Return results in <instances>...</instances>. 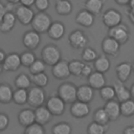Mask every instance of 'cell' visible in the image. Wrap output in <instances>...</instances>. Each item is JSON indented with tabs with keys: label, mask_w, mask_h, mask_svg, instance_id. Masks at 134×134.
<instances>
[{
	"label": "cell",
	"mask_w": 134,
	"mask_h": 134,
	"mask_svg": "<svg viewBox=\"0 0 134 134\" xmlns=\"http://www.w3.org/2000/svg\"><path fill=\"white\" fill-rule=\"evenodd\" d=\"M132 69H133V73H134V62L132 63Z\"/></svg>",
	"instance_id": "55"
},
{
	"label": "cell",
	"mask_w": 134,
	"mask_h": 134,
	"mask_svg": "<svg viewBox=\"0 0 134 134\" xmlns=\"http://www.w3.org/2000/svg\"><path fill=\"white\" fill-rule=\"evenodd\" d=\"M52 75L58 80H65L71 75L69 70V62L65 60H60L58 63H55L51 68Z\"/></svg>",
	"instance_id": "10"
},
{
	"label": "cell",
	"mask_w": 134,
	"mask_h": 134,
	"mask_svg": "<svg viewBox=\"0 0 134 134\" xmlns=\"http://www.w3.org/2000/svg\"><path fill=\"white\" fill-rule=\"evenodd\" d=\"M20 58H21V65H23L25 67H29L35 62V60L37 59L36 54L32 51H30V50L24 51L23 53H21Z\"/></svg>",
	"instance_id": "41"
},
{
	"label": "cell",
	"mask_w": 134,
	"mask_h": 134,
	"mask_svg": "<svg viewBox=\"0 0 134 134\" xmlns=\"http://www.w3.org/2000/svg\"><path fill=\"white\" fill-rule=\"evenodd\" d=\"M41 42V36L38 31L36 30H27L26 32H24L23 37H22V43L23 45L29 49V50H34L36 49Z\"/></svg>",
	"instance_id": "13"
},
{
	"label": "cell",
	"mask_w": 134,
	"mask_h": 134,
	"mask_svg": "<svg viewBox=\"0 0 134 134\" xmlns=\"http://www.w3.org/2000/svg\"><path fill=\"white\" fill-rule=\"evenodd\" d=\"M13 88L6 84L2 83L0 84V103L1 104H9L13 100Z\"/></svg>",
	"instance_id": "26"
},
{
	"label": "cell",
	"mask_w": 134,
	"mask_h": 134,
	"mask_svg": "<svg viewBox=\"0 0 134 134\" xmlns=\"http://www.w3.org/2000/svg\"><path fill=\"white\" fill-rule=\"evenodd\" d=\"M124 134H134V126H128L124 129Z\"/></svg>",
	"instance_id": "47"
},
{
	"label": "cell",
	"mask_w": 134,
	"mask_h": 134,
	"mask_svg": "<svg viewBox=\"0 0 134 134\" xmlns=\"http://www.w3.org/2000/svg\"><path fill=\"white\" fill-rule=\"evenodd\" d=\"M21 66V58L20 54L16 52H12L6 55L5 60L2 63V69L5 71H16Z\"/></svg>",
	"instance_id": "14"
},
{
	"label": "cell",
	"mask_w": 134,
	"mask_h": 134,
	"mask_svg": "<svg viewBox=\"0 0 134 134\" xmlns=\"http://www.w3.org/2000/svg\"><path fill=\"white\" fill-rule=\"evenodd\" d=\"M99 96L102 97V99L104 100H110V99H114L115 98V90L113 86H107L105 85L104 87H102L99 89Z\"/></svg>",
	"instance_id": "35"
},
{
	"label": "cell",
	"mask_w": 134,
	"mask_h": 134,
	"mask_svg": "<svg viewBox=\"0 0 134 134\" xmlns=\"http://www.w3.org/2000/svg\"><path fill=\"white\" fill-rule=\"evenodd\" d=\"M130 93H131V97L134 99V83L132 84V86L130 88Z\"/></svg>",
	"instance_id": "52"
},
{
	"label": "cell",
	"mask_w": 134,
	"mask_h": 134,
	"mask_svg": "<svg viewBox=\"0 0 134 134\" xmlns=\"http://www.w3.org/2000/svg\"><path fill=\"white\" fill-rule=\"evenodd\" d=\"M69 45L74 49H83L88 43V38L86 34L80 29L72 30L68 36Z\"/></svg>",
	"instance_id": "6"
},
{
	"label": "cell",
	"mask_w": 134,
	"mask_h": 134,
	"mask_svg": "<svg viewBox=\"0 0 134 134\" xmlns=\"http://www.w3.org/2000/svg\"><path fill=\"white\" fill-rule=\"evenodd\" d=\"M35 1L36 0H20V3L22 5H25V6H32L35 5Z\"/></svg>",
	"instance_id": "46"
},
{
	"label": "cell",
	"mask_w": 134,
	"mask_h": 134,
	"mask_svg": "<svg viewBox=\"0 0 134 134\" xmlns=\"http://www.w3.org/2000/svg\"><path fill=\"white\" fill-rule=\"evenodd\" d=\"M24 133L25 134H45V129L43 125L35 121L31 125L25 127Z\"/></svg>",
	"instance_id": "37"
},
{
	"label": "cell",
	"mask_w": 134,
	"mask_h": 134,
	"mask_svg": "<svg viewBox=\"0 0 134 134\" xmlns=\"http://www.w3.org/2000/svg\"><path fill=\"white\" fill-rule=\"evenodd\" d=\"M18 121L21 126L27 127L36 121L35 111L31 109H23L18 113Z\"/></svg>",
	"instance_id": "24"
},
{
	"label": "cell",
	"mask_w": 134,
	"mask_h": 134,
	"mask_svg": "<svg viewBox=\"0 0 134 134\" xmlns=\"http://www.w3.org/2000/svg\"><path fill=\"white\" fill-rule=\"evenodd\" d=\"M120 114L125 117H130L134 115V99H127L120 102Z\"/></svg>",
	"instance_id": "30"
},
{
	"label": "cell",
	"mask_w": 134,
	"mask_h": 134,
	"mask_svg": "<svg viewBox=\"0 0 134 134\" xmlns=\"http://www.w3.org/2000/svg\"><path fill=\"white\" fill-rule=\"evenodd\" d=\"M46 99L45 92L42 87L39 86H34L29 88L28 90V98H27V104L30 107L37 108L39 106H42Z\"/></svg>",
	"instance_id": "5"
},
{
	"label": "cell",
	"mask_w": 134,
	"mask_h": 134,
	"mask_svg": "<svg viewBox=\"0 0 134 134\" xmlns=\"http://www.w3.org/2000/svg\"><path fill=\"white\" fill-rule=\"evenodd\" d=\"M48 37L52 40H60L65 35V26L62 22L54 21L50 24L48 30H47Z\"/></svg>",
	"instance_id": "19"
},
{
	"label": "cell",
	"mask_w": 134,
	"mask_h": 134,
	"mask_svg": "<svg viewBox=\"0 0 134 134\" xmlns=\"http://www.w3.org/2000/svg\"><path fill=\"white\" fill-rule=\"evenodd\" d=\"M31 83L35 86H39V87H46L48 84V75L45 73V71L43 72H39L36 74H31Z\"/></svg>",
	"instance_id": "31"
},
{
	"label": "cell",
	"mask_w": 134,
	"mask_h": 134,
	"mask_svg": "<svg viewBox=\"0 0 134 134\" xmlns=\"http://www.w3.org/2000/svg\"><path fill=\"white\" fill-rule=\"evenodd\" d=\"M77 99L90 103L94 97V89L88 84V85H81L77 87V93H76Z\"/></svg>",
	"instance_id": "21"
},
{
	"label": "cell",
	"mask_w": 134,
	"mask_h": 134,
	"mask_svg": "<svg viewBox=\"0 0 134 134\" xmlns=\"http://www.w3.org/2000/svg\"><path fill=\"white\" fill-rule=\"evenodd\" d=\"M65 105L66 103L57 94L50 96L46 102V107L51 112L52 115L60 116L65 112Z\"/></svg>",
	"instance_id": "7"
},
{
	"label": "cell",
	"mask_w": 134,
	"mask_h": 134,
	"mask_svg": "<svg viewBox=\"0 0 134 134\" xmlns=\"http://www.w3.org/2000/svg\"><path fill=\"white\" fill-rule=\"evenodd\" d=\"M120 46L121 45L110 36L106 37L102 42V50L108 57H116L119 53Z\"/></svg>",
	"instance_id": "9"
},
{
	"label": "cell",
	"mask_w": 134,
	"mask_h": 134,
	"mask_svg": "<svg viewBox=\"0 0 134 134\" xmlns=\"http://www.w3.org/2000/svg\"><path fill=\"white\" fill-rule=\"evenodd\" d=\"M28 69H29L30 74H36V73H39V72H43L46 69V64L42 59L41 60L36 59L35 62L28 67Z\"/></svg>",
	"instance_id": "39"
},
{
	"label": "cell",
	"mask_w": 134,
	"mask_h": 134,
	"mask_svg": "<svg viewBox=\"0 0 134 134\" xmlns=\"http://www.w3.org/2000/svg\"><path fill=\"white\" fill-rule=\"evenodd\" d=\"M88 84L94 89L99 90L102 87L106 85V77L103 72L99 71H92V73L88 76Z\"/></svg>",
	"instance_id": "20"
},
{
	"label": "cell",
	"mask_w": 134,
	"mask_h": 134,
	"mask_svg": "<svg viewBox=\"0 0 134 134\" xmlns=\"http://www.w3.org/2000/svg\"><path fill=\"white\" fill-rule=\"evenodd\" d=\"M55 12L61 16L70 15L72 12V3L69 0H57L54 5Z\"/></svg>",
	"instance_id": "27"
},
{
	"label": "cell",
	"mask_w": 134,
	"mask_h": 134,
	"mask_svg": "<svg viewBox=\"0 0 134 134\" xmlns=\"http://www.w3.org/2000/svg\"><path fill=\"white\" fill-rule=\"evenodd\" d=\"M110 66H111V62H110V59L107 54H100L98 55L94 62H93V67L96 71H99V72H107L109 69H110Z\"/></svg>",
	"instance_id": "25"
},
{
	"label": "cell",
	"mask_w": 134,
	"mask_h": 134,
	"mask_svg": "<svg viewBox=\"0 0 134 134\" xmlns=\"http://www.w3.org/2000/svg\"><path fill=\"white\" fill-rule=\"evenodd\" d=\"M84 63L82 61H79V60H72L69 62V70H70V73L74 76H81V73H82V69L84 67Z\"/></svg>",
	"instance_id": "36"
},
{
	"label": "cell",
	"mask_w": 134,
	"mask_h": 134,
	"mask_svg": "<svg viewBox=\"0 0 134 134\" xmlns=\"http://www.w3.org/2000/svg\"><path fill=\"white\" fill-rule=\"evenodd\" d=\"M113 87H114V90H115V97L119 103L124 102V100H127L129 98H132L131 93H130V89H128L124 85V82H121L117 79L114 82Z\"/></svg>",
	"instance_id": "18"
},
{
	"label": "cell",
	"mask_w": 134,
	"mask_h": 134,
	"mask_svg": "<svg viewBox=\"0 0 134 134\" xmlns=\"http://www.w3.org/2000/svg\"><path fill=\"white\" fill-rule=\"evenodd\" d=\"M58 95L66 103V104H72L77 99L76 93H77V87L70 82L62 83L58 87Z\"/></svg>",
	"instance_id": "1"
},
{
	"label": "cell",
	"mask_w": 134,
	"mask_h": 134,
	"mask_svg": "<svg viewBox=\"0 0 134 134\" xmlns=\"http://www.w3.org/2000/svg\"><path fill=\"white\" fill-rule=\"evenodd\" d=\"M6 8H5V5L0 1V23H1V21H2V19H3V17H4V15L6 14Z\"/></svg>",
	"instance_id": "45"
},
{
	"label": "cell",
	"mask_w": 134,
	"mask_h": 134,
	"mask_svg": "<svg viewBox=\"0 0 134 134\" xmlns=\"http://www.w3.org/2000/svg\"><path fill=\"white\" fill-rule=\"evenodd\" d=\"M9 124L8 115L5 113H0V132L4 131Z\"/></svg>",
	"instance_id": "43"
},
{
	"label": "cell",
	"mask_w": 134,
	"mask_h": 134,
	"mask_svg": "<svg viewBox=\"0 0 134 134\" xmlns=\"http://www.w3.org/2000/svg\"><path fill=\"white\" fill-rule=\"evenodd\" d=\"M7 2H12L14 4H17V3H20V0H6Z\"/></svg>",
	"instance_id": "53"
},
{
	"label": "cell",
	"mask_w": 134,
	"mask_h": 134,
	"mask_svg": "<svg viewBox=\"0 0 134 134\" xmlns=\"http://www.w3.org/2000/svg\"><path fill=\"white\" fill-rule=\"evenodd\" d=\"M91 73H92V67L89 64H85L84 67H83V69H82L81 76L82 77H88Z\"/></svg>",
	"instance_id": "44"
},
{
	"label": "cell",
	"mask_w": 134,
	"mask_h": 134,
	"mask_svg": "<svg viewBox=\"0 0 134 134\" xmlns=\"http://www.w3.org/2000/svg\"><path fill=\"white\" fill-rule=\"evenodd\" d=\"M30 85H31V79L25 73H20L15 79V86L17 88L28 89L30 87Z\"/></svg>",
	"instance_id": "32"
},
{
	"label": "cell",
	"mask_w": 134,
	"mask_h": 134,
	"mask_svg": "<svg viewBox=\"0 0 134 134\" xmlns=\"http://www.w3.org/2000/svg\"><path fill=\"white\" fill-rule=\"evenodd\" d=\"M15 15H16V18L17 20L23 24V25H28L31 23L32 19H34V16H35V13L34 10L29 7V6H25V5H20L16 8L15 10Z\"/></svg>",
	"instance_id": "12"
},
{
	"label": "cell",
	"mask_w": 134,
	"mask_h": 134,
	"mask_svg": "<svg viewBox=\"0 0 134 134\" xmlns=\"http://www.w3.org/2000/svg\"><path fill=\"white\" fill-rule=\"evenodd\" d=\"M129 5H130V8H134V0H130Z\"/></svg>",
	"instance_id": "54"
},
{
	"label": "cell",
	"mask_w": 134,
	"mask_h": 134,
	"mask_svg": "<svg viewBox=\"0 0 134 134\" xmlns=\"http://www.w3.org/2000/svg\"><path fill=\"white\" fill-rule=\"evenodd\" d=\"M104 6V1L103 0H86L84 3V7L92 13L94 16L99 15Z\"/></svg>",
	"instance_id": "28"
},
{
	"label": "cell",
	"mask_w": 134,
	"mask_h": 134,
	"mask_svg": "<svg viewBox=\"0 0 134 134\" xmlns=\"http://www.w3.org/2000/svg\"><path fill=\"white\" fill-rule=\"evenodd\" d=\"M41 59L45 62L46 65L53 66L62 59V53L58 46L53 44H48L43 47L41 51Z\"/></svg>",
	"instance_id": "2"
},
{
	"label": "cell",
	"mask_w": 134,
	"mask_h": 134,
	"mask_svg": "<svg viewBox=\"0 0 134 134\" xmlns=\"http://www.w3.org/2000/svg\"><path fill=\"white\" fill-rule=\"evenodd\" d=\"M28 90L24 88H17L13 93V102L17 105H24L27 103Z\"/></svg>",
	"instance_id": "29"
},
{
	"label": "cell",
	"mask_w": 134,
	"mask_h": 134,
	"mask_svg": "<svg viewBox=\"0 0 134 134\" xmlns=\"http://www.w3.org/2000/svg\"><path fill=\"white\" fill-rule=\"evenodd\" d=\"M93 119H94V121L102 124V125H105V126H107V124L110 121L109 115L106 112L105 108H98L93 114Z\"/></svg>",
	"instance_id": "33"
},
{
	"label": "cell",
	"mask_w": 134,
	"mask_h": 134,
	"mask_svg": "<svg viewBox=\"0 0 134 134\" xmlns=\"http://www.w3.org/2000/svg\"><path fill=\"white\" fill-rule=\"evenodd\" d=\"M90 113L89 103H85L82 100L76 99L71 104L70 107V114L75 118H84L88 116Z\"/></svg>",
	"instance_id": "11"
},
{
	"label": "cell",
	"mask_w": 134,
	"mask_h": 134,
	"mask_svg": "<svg viewBox=\"0 0 134 134\" xmlns=\"http://www.w3.org/2000/svg\"><path fill=\"white\" fill-rule=\"evenodd\" d=\"M5 58H6L5 52H4L3 50H1V49H0V63H3V61L5 60Z\"/></svg>",
	"instance_id": "51"
},
{
	"label": "cell",
	"mask_w": 134,
	"mask_h": 134,
	"mask_svg": "<svg viewBox=\"0 0 134 134\" xmlns=\"http://www.w3.org/2000/svg\"><path fill=\"white\" fill-rule=\"evenodd\" d=\"M104 108L109 115L110 121L117 120L119 118V116L121 115L120 114V103L118 100H114V99L107 100Z\"/></svg>",
	"instance_id": "15"
},
{
	"label": "cell",
	"mask_w": 134,
	"mask_h": 134,
	"mask_svg": "<svg viewBox=\"0 0 134 134\" xmlns=\"http://www.w3.org/2000/svg\"><path fill=\"white\" fill-rule=\"evenodd\" d=\"M128 16H129V19L131 20V22L134 23V8H130V10L128 13Z\"/></svg>",
	"instance_id": "50"
},
{
	"label": "cell",
	"mask_w": 134,
	"mask_h": 134,
	"mask_svg": "<svg viewBox=\"0 0 134 134\" xmlns=\"http://www.w3.org/2000/svg\"><path fill=\"white\" fill-rule=\"evenodd\" d=\"M102 20H103V23L105 24L106 27L111 28V27L121 23L122 16L118 10H116L114 8H109L103 14Z\"/></svg>",
	"instance_id": "8"
},
{
	"label": "cell",
	"mask_w": 134,
	"mask_h": 134,
	"mask_svg": "<svg viewBox=\"0 0 134 134\" xmlns=\"http://www.w3.org/2000/svg\"><path fill=\"white\" fill-rule=\"evenodd\" d=\"M14 6H15V4H14V3H12V2H7V3L5 4V8H6V10H7V12H13Z\"/></svg>",
	"instance_id": "49"
},
{
	"label": "cell",
	"mask_w": 134,
	"mask_h": 134,
	"mask_svg": "<svg viewBox=\"0 0 134 134\" xmlns=\"http://www.w3.org/2000/svg\"><path fill=\"white\" fill-rule=\"evenodd\" d=\"M115 72H116V76L119 81L121 82H127L131 75V73L133 72L132 69V64L129 62H121L119 63L116 68H115Z\"/></svg>",
	"instance_id": "16"
},
{
	"label": "cell",
	"mask_w": 134,
	"mask_h": 134,
	"mask_svg": "<svg viewBox=\"0 0 134 134\" xmlns=\"http://www.w3.org/2000/svg\"><path fill=\"white\" fill-rule=\"evenodd\" d=\"M109 36L115 39L120 45L126 44L130 38V30L129 27L122 23H119L111 28H109Z\"/></svg>",
	"instance_id": "4"
},
{
	"label": "cell",
	"mask_w": 134,
	"mask_h": 134,
	"mask_svg": "<svg viewBox=\"0 0 134 134\" xmlns=\"http://www.w3.org/2000/svg\"><path fill=\"white\" fill-rule=\"evenodd\" d=\"M51 132L53 134H70L72 132V128L70 126V124L65 122V121H61L55 124L52 127Z\"/></svg>",
	"instance_id": "34"
},
{
	"label": "cell",
	"mask_w": 134,
	"mask_h": 134,
	"mask_svg": "<svg viewBox=\"0 0 134 134\" xmlns=\"http://www.w3.org/2000/svg\"><path fill=\"white\" fill-rule=\"evenodd\" d=\"M97 52L91 48V47H85L83 48V52H82V59L83 61L90 63V62H94V60L97 58Z\"/></svg>",
	"instance_id": "40"
},
{
	"label": "cell",
	"mask_w": 134,
	"mask_h": 134,
	"mask_svg": "<svg viewBox=\"0 0 134 134\" xmlns=\"http://www.w3.org/2000/svg\"><path fill=\"white\" fill-rule=\"evenodd\" d=\"M51 23L52 21L49 15H47L45 12H39L34 16V19L30 24L34 30L38 31L39 34H43V32H47Z\"/></svg>",
	"instance_id": "3"
},
{
	"label": "cell",
	"mask_w": 134,
	"mask_h": 134,
	"mask_svg": "<svg viewBox=\"0 0 134 134\" xmlns=\"http://www.w3.org/2000/svg\"><path fill=\"white\" fill-rule=\"evenodd\" d=\"M106 132V126L98 124L96 121H91L88 125L87 128V133L88 134H104Z\"/></svg>",
	"instance_id": "38"
},
{
	"label": "cell",
	"mask_w": 134,
	"mask_h": 134,
	"mask_svg": "<svg viewBox=\"0 0 134 134\" xmlns=\"http://www.w3.org/2000/svg\"><path fill=\"white\" fill-rule=\"evenodd\" d=\"M35 6L39 12H45L49 7V0H36Z\"/></svg>",
	"instance_id": "42"
},
{
	"label": "cell",
	"mask_w": 134,
	"mask_h": 134,
	"mask_svg": "<svg viewBox=\"0 0 134 134\" xmlns=\"http://www.w3.org/2000/svg\"><path fill=\"white\" fill-rule=\"evenodd\" d=\"M35 115H36V121L41 124V125H46L48 124L51 118H52V114L51 112L48 110V108L45 106H39L35 109Z\"/></svg>",
	"instance_id": "22"
},
{
	"label": "cell",
	"mask_w": 134,
	"mask_h": 134,
	"mask_svg": "<svg viewBox=\"0 0 134 134\" xmlns=\"http://www.w3.org/2000/svg\"><path fill=\"white\" fill-rule=\"evenodd\" d=\"M16 21H17V18H16L15 13L6 12V14L4 15V17H3V19L0 23V31L4 32V34L9 32L14 28V26L16 24Z\"/></svg>",
	"instance_id": "23"
},
{
	"label": "cell",
	"mask_w": 134,
	"mask_h": 134,
	"mask_svg": "<svg viewBox=\"0 0 134 134\" xmlns=\"http://www.w3.org/2000/svg\"><path fill=\"white\" fill-rule=\"evenodd\" d=\"M118 5H129L130 3V0H114Z\"/></svg>",
	"instance_id": "48"
},
{
	"label": "cell",
	"mask_w": 134,
	"mask_h": 134,
	"mask_svg": "<svg viewBox=\"0 0 134 134\" xmlns=\"http://www.w3.org/2000/svg\"><path fill=\"white\" fill-rule=\"evenodd\" d=\"M75 22L83 27H90L94 23V15L84 8L77 13L75 17Z\"/></svg>",
	"instance_id": "17"
}]
</instances>
